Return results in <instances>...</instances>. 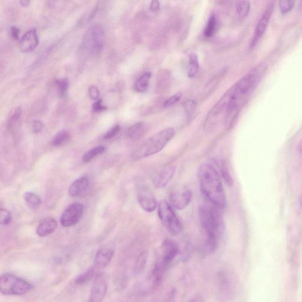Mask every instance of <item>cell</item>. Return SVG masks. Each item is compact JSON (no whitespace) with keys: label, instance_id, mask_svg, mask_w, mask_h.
Here are the masks:
<instances>
[{"label":"cell","instance_id":"6da1fadb","mask_svg":"<svg viewBox=\"0 0 302 302\" xmlns=\"http://www.w3.org/2000/svg\"><path fill=\"white\" fill-rule=\"evenodd\" d=\"M200 189L208 202L220 209L226 206V197L218 170L211 164L204 163L199 170Z\"/></svg>","mask_w":302,"mask_h":302},{"label":"cell","instance_id":"7a4b0ae2","mask_svg":"<svg viewBox=\"0 0 302 302\" xmlns=\"http://www.w3.org/2000/svg\"><path fill=\"white\" fill-rule=\"evenodd\" d=\"M221 209L211 204L202 205L200 208L199 216L204 238L218 239L223 234L224 222Z\"/></svg>","mask_w":302,"mask_h":302},{"label":"cell","instance_id":"3957f363","mask_svg":"<svg viewBox=\"0 0 302 302\" xmlns=\"http://www.w3.org/2000/svg\"><path fill=\"white\" fill-rule=\"evenodd\" d=\"M176 131L171 127L162 130L143 142L132 154V159L139 161L160 153L175 136Z\"/></svg>","mask_w":302,"mask_h":302},{"label":"cell","instance_id":"277c9868","mask_svg":"<svg viewBox=\"0 0 302 302\" xmlns=\"http://www.w3.org/2000/svg\"><path fill=\"white\" fill-rule=\"evenodd\" d=\"M33 288V286L28 281L13 274L2 275L0 281V291L5 295H23Z\"/></svg>","mask_w":302,"mask_h":302},{"label":"cell","instance_id":"5b68a950","mask_svg":"<svg viewBox=\"0 0 302 302\" xmlns=\"http://www.w3.org/2000/svg\"><path fill=\"white\" fill-rule=\"evenodd\" d=\"M158 214L162 225L170 234L177 235L182 230V224L171 206L165 200L158 204Z\"/></svg>","mask_w":302,"mask_h":302},{"label":"cell","instance_id":"8992f818","mask_svg":"<svg viewBox=\"0 0 302 302\" xmlns=\"http://www.w3.org/2000/svg\"><path fill=\"white\" fill-rule=\"evenodd\" d=\"M104 31L102 26H92L87 35L85 46L93 55H98L102 51L104 44Z\"/></svg>","mask_w":302,"mask_h":302},{"label":"cell","instance_id":"52a82bcc","mask_svg":"<svg viewBox=\"0 0 302 302\" xmlns=\"http://www.w3.org/2000/svg\"><path fill=\"white\" fill-rule=\"evenodd\" d=\"M171 206L179 210H183L190 203L192 192L185 187H179L172 189L169 195Z\"/></svg>","mask_w":302,"mask_h":302},{"label":"cell","instance_id":"ba28073f","mask_svg":"<svg viewBox=\"0 0 302 302\" xmlns=\"http://www.w3.org/2000/svg\"><path fill=\"white\" fill-rule=\"evenodd\" d=\"M137 199L138 203L143 210L147 212H152L156 210L158 204L154 193L148 186L139 184L137 188Z\"/></svg>","mask_w":302,"mask_h":302},{"label":"cell","instance_id":"9c48e42d","mask_svg":"<svg viewBox=\"0 0 302 302\" xmlns=\"http://www.w3.org/2000/svg\"><path fill=\"white\" fill-rule=\"evenodd\" d=\"M274 7V2H270L268 6L266 7L264 12L263 13L262 16L259 20L256 28H255L254 36L252 40L251 41L250 48H254L257 45L264 35L267 28L269 25V23L273 13Z\"/></svg>","mask_w":302,"mask_h":302},{"label":"cell","instance_id":"30bf717a","mask_svg":"<svg viewBox=\"0 0 302 302\" xmlns=\"http://www.w3.org/2000/svg\"><path fill=\"white\" fill-rule=\"evenodd\" d=\"M83 206L80 203H73L66 209L60 218V223L64 227H70L76 225L82 218L83 213Z\"/></svg>","mask_w":302,"mask_h":302},{"label":"cell","instance_id":"8fae6325","mask_svg":"<svg viewBox=\"0 0 302 302\" xmlns=\"http://www.w3.org/2000/svg\"><path fill=\"white\" fill-rule=\"evenodd\" d=\"M107 290V281L102 274H97L92 286L89 302H102Z\"/></svg>","mask_w":302,"mask_h":302},{"label":"cell","instance_id":"7c38bea8","mask_svg":"<svg viewBox=\"0 0 302 302\" xmlns=\"http://www.w3.org/2000/svg\"><path fill=\"white\" fill-rule=\"evenodd\" d=\"M161 260L164 266L168 265L174 261L179 253L178 244L171 239H166L161 246Z\"/></svg>","mask_w":302,"mask_h":302},{"label":"cell","instance_id":"4fadbf2b","mask_svg":"<svg viewBox=\"0 0 302 302\" xmlns=\"http://www.w3.org/2000/svg\"><path fill=\"white\" fill-rule=\"evenodd\" d=\"M176 166L169 165L166 166L155 174L153 183L155 187L158 189L164 188L172 180L176 172Z\"/></svg>","mask_w":302,"mask_h":302},{"label":"cell","instance_id":"5bb4252c","mask_svg":"<svg viewBox=\"0 0 302 302\" xmlns=\"http://www.w3.org/2000/svg\"><path fill=\"white\" fill-rule=\"evenodd\" d=\"M115 254V247L113 245L104 246L98 250L94 259V266L97 269L105 268L110 264Z\"/></svg>","mask_w":302,"mask_h":302},{"label":"cell","instance_id":"9a60e30c","mask_svg":"<svg viewBox=\"0 0 302 302\" xmlns=\"http://www.w3.org/2000/svg\"><path fill=\"white\" fill-rule=\"evenodd\" d=\"M38 37L36 29H32L22 37L20 41L21 51L24 53L32 52L38 45Z\"/></svg>","mask_w":302,"mask_h":302},{"label":"cell","instance_id":"2e32d148","mask_svg":"<svg viewBox=\"0 0 302 302\" xmlns=\"http://www.w3.org/2000/svg\"><path fill=\"white\" fill-rule=\"evenodd\" d=\"M57 227V223L52 218H46L41 221L37 228V234L41 238L47 237L52 234Z\"/></svg>","mask_w":302,"mask_h":302},{"label":"cell","instance_id":"e0dca14e","mask_svg":"<svg viewBox=\"0 0 302 302\" xmlns=\"http://www.w3.org/2000/svg\"><path fill=\"white\" fill-rule=\"evenodd\" d=\"M90 181L86 177H81L76 180L70 186L69 193L75 197L84 195L88 190Z\"/></svg>","mask_w":302,"mask_h":302},{"label":"cell","instance_id":"ac0fdd59","mask_svg":"<svg viewBox=\"0 0 302 302\" xmlns=\"http://www.w3.org/2000/svg\"><path fill=\"white\" fill-rule=\"evenodd\" d=\"M147 127L144 122H139L134 124L127 131V136L133 140H137L144 135Z\"/></svg>","mask_w":302,"mask_h":302},{"label":"cell","instance_id":"d6986e66","mask_svg":"<svg viewBox=\"0 0 302 302\" xmlns=\"http://www.w3.org/2000/svg\"><path fill=\"white\" fill-rule=\"evenodd\" d=\"M148 253L147 251H143L138 255L134 267V273L139 275L144 272L148 262Z\"/></svg>","mask_w":302,"mask_h":302},{"label":"cell","instance_id":"ffe728a7","mask_svg":"<svg viewBox=\"0 0 302 302\" xmlns=\"http://www.w3.org/2000/svg\"><path fill=\"white\" fill-rule=\"evenodd\" d=\"M21 117V110L20 107L15 108L11 112L8 119L7 126L10 130H13L18 126Z\"/></svg>","mask_w":302,"mask_h":302},{"label":"cell","instance_id":"44dd1931","mask_svg":"<svg viewBox=\"0 0 302 302\" xmlns=\"http://www.w3.org/2000/svg\"><path fill=\"white\" fill-rule=\"evenodd\" d=\"M150 77L151 75L149 72H146L142 75L135 83L134 90L135 91L144 93L148 90Z\"/></svg>","mask_w":302,"mask_h":302},{"label":"cell","instance_id":"7402d4cb","mask_svg":"<svg viewBox=\"0 0 302 302\" xmlns=\"http://www.w3.org/2000/svg\"><path fill=\"white\" fill-rule=\"evenodd\" d=\"M199 71V61L196 54L189 56L188 69V76L190 78L195 77Z\"/></svg>","mask_w":302,"mask_h":302},{"label":"cell","instance_id":"603a6c76","mask_svg":"<svg viewBox=\"0 0 302 302\" xmlns=\"http://www.w3.org/2000/svg\"><path fill=\"white\" fill-rule=\"evenodd\" d=\"M23 197L28 206L33 210L40 206L41 200L36 193L32 192H26Z\"/></svg>","mask_w":302,"mask_h":302},{"label":"cell","instance_id":"cb8c5ba5","mask_svg":"<svg viewBox=\"0 0 302 302\" xmlns=\"http://www.w3.org/2000/svg\"><path fill=\"white\" fill-rule=\"evenodd\" d=\"M236 10L241 18H245L249 14L250 10V3L247 1H239L236 2Z\"/></svg>","mask_w":302,"mask_h":302},{"label":"cell","instance_id":"d4e9b609","mask_svg":"<svg viewBox=\"0 0 302 302\" xmlns=\"http://www.w3.org/2000/svg\"><path fill=\"white\" fill-rule=\"evenodd\" d=\"M218 28V20L214 15H212L209 18L206 29H205L204 34L207 37H211L214 36Z\"/></svg>","mask_w":302,"mask_h":302},{"label":"cell","instance_id":"484cf974","mask_svg":"<svg viewBox=\"0 0 302 302\" xmlns=\"http://www.w3.org/2000/svg\"><path fill=\"white\" fill-rule=\"evenodd\" d=\"M70 138V133L68 131L63 130L59 132L52 140V145L60 146L67 142Z\"/></svg>","mask_w":302,"mask_h":302},{"label":"cell","instance_id":"4316f807","mask_svg":"<svg viewBox=\"0 0 302 302\" xmlns=\"http://www.w3.org/2000/svg\"><path fill=\"white\" fill-rule=\"evenodd\" d=\"M106 148L103 146H99L95 147L94 148L88 150L87 153L84 154L83 156V161L84 162H90L94 158L96 157L98 155L101 154L104 152Z\"/></svg>","mask_w":302,"mask_h":302},{"label":"cell","instance_id":"83f0119b","mask_svg":"<svg viewBox=\"0 0 302 302\" xmlns=\"http://www.w3.org/2000/svg\"><path fill=\"white\" fill-rule=\"evenodd\" d=\"M94 269L92 268L88 269L76 277L75 283L77 285L86 284L91 280V278L94 277Z\"/></svg>","mask_w":302,"mask_h":302},{"label":"cell","instance_id":"f1b7e54d","mask_svg":"<svg viewBox=\"0 0 302 302\" xmlns=\"http://www.w3.org/2000/svg\"><path fill=\"white\" fill-rule=\"evenodd\" d=\"M220 172L226 184L231 187L233 185V180L230 175L229 171H228L227 164L225 162L223 161L220 165Z\"/></svg>","mask_w":302,"mask_h":302},{"label":"cell","instance_id":"f546056e","mask_svg":"<svg viewBox=\"0 0 302 302\" xmlns=\"http://www.w3.org/2000/svg\"><path fill=\"white\" fill-rule=\"evenodd\" d=\"M184 107L188 119H191L196 110V102L193 100H188L185 102Z\"/></svg>","mask_w":302,"mask_h":302},{"label":"cell","instance_id":"4dcf8cb0","mask_svg":"<svg viewBox=\"0 0 302 302\" xmlns=\"http://www.w3.org/2000/svg\"><path fill=\"white\" fill-rule=\"evenodd\" d=\"M11 214L9 210L6 209H1L0 211V223L2 225L6 226L9 224L11 221Z\"/></svg>","mask_w":302,"mask_h":302},{"label":"cell","instance_id":"1f68e13d","mask_svg":"<svg viewBox=\"0 0 302 302\" xmlns=\"http://www.w3.org/2000/svg\"><path fill=\"white\" fill-rule=\"evenodd\" d=\"M60 94L62 97H65L67 94L69 88V81L67 79L58 80L57 82Z\"/></svg>","mask_w":302,"mask_h":302},{"label":"cell","instance_id":"d6a6232c","mask_svg":"<svg viewBox=\"0 0 302 302\" xmlns=\"http://www.w3.org/2000/svg\"><path fill=\"white\" fill-rule=\"evenodd\" d=\"M295 2L293 1H288V0H282L279 2V7L281 12L283 14H286L292 10L294 6Z\"/></svg>","mask_w":302,"mask_h":302},{"label":"cell","instance_id":"836d02e7","mask_svg":"<svg viewBox=\"0 0 302 302\" xmlns=\"http://www.w3.org/2000/svg\"><path fill=\"white\" fill-rule=\"evenodd\" d=\"M181 93H177L176 95L170 97L169 99L166 100L164 104V106L165 107H171L176 103L179 102L181 98Z\"/></svg>","mask_w":302,"mask_h":302},{"label":"cell","instance_id":"e575fe53","mask_svg":"<svg viewBox=\"0 0 302 302\" xmlns=\"http://www.w3.org/2000/svg\"><path fill=\"white\" fill-rule=\"evenodd\" d=\"M120 131H121V127L119 125L112 127L105 135H104V139L107 140V139H110L114 137L116 135H117L119 133Z\"/></svg>","mask_w":302,"mask_h":302},{"label":"cell","instance_id":"d590c367","mask_svg":"<svg viewBox=\"0 0 302 302\" xmlns=\"http://www.w3.org/2000/svg\"><path fill=\"white\" fill-rule=\"evenodd\" d=\"M89 94H90L92 99L96 100L99 99L100 92L98 88L96 86H94V85H93V86H91L90 89H89Z\"/></svg>","mask_w":302,"mask_h":302},{"label":"cell","instance_id":"8d00e7d4","mask_svg":"<svg viewBox=\"0 0 302 302\" xmlns=\"http://www.w3.org/2000/svg\"><path fill=\"white\" fill-rule=\"evenodd\" d=\"M92 108L95 112H100L106 110V107L103 105L102 100H97L93 104Z\"/></svg>","mask_w":302,"mask_h":302},{"label":"cell","instance_id":"74e56055","mask_svg":"<svg viewBox=\"0 0 302 302\" xmlns=\"http://www.w3.org/2000/svg\"><path fill=\"white\" fill-rule=\"evenodd\" d=\"M44 123L39 120L34 121L33 123V131L35 134L40 133L42 130H44Z\"/></svg>","mask_w":302,"mask_h":302},{"label":"cell","instance_id":"f35d334b","mask_svg":"<svg viewBox=\"0 0 302 302\" xmlns=\"http://www.w3.org/2000/svg\"><path fill=\"white\" fill-rule=\"evenodd\" d=\"M20 30L16 27H12L10 30V34L14 40H18L20 36Z\"/></svg>","mask_w":302,"mask_h":302},{"label":"cell","instance_id":"ab89813d","mask_svg":"<svg viewBox=\"0 0 302 302\" xmlns=\"http://www.w3.org/2000/svg\"><path fill=\"white\" fill-rule=\"evenodd\" d=\"M160 9V3L157 0L151 2L150 5V10L153 12H157Z\"/></svg>","mask_w":302,"mask_h":302},{"label":"cell","instance_id":"60d3db41","mask_svg":"<svg viewBox=\"0 0 302 302\" xmlns=\"http://www.w3.org/2000/svg\"><path fill=\"white\" fill-rule=\"evenodd\" d=\"M30 3V1H28V0H23V1H20L21 5L23 7H28L29 6Z\"/></svg>","mask_w":302,"mask_h":302},{"label":"cell","instance_id":"b9f144b4","mask_svg":"<svg viewBox=\"0 0 302 302\" xmlns=\"http://www.w3.org/2000/svg\"><path fill=\"white\" fill-rule=\"evenodd\" d=\"M188 302H204L202 298L200 297H195L193 299H191L190 301Z\"/></svg>","mask_w":302,"mask_h":302},{"label":"cell","instance_id":"7bdbcfd3","mask_svg":"<svg viewBox=\"0 0 302 302\" xmlns=\"http://www.w3.org/2000/svg\"><path fill=\"white\" fill-rule=\"evenodd\" d=\"M298 149H299L300 151V152H302V141L300 143L299 145L298 146Z\"/></svg>","mask_w":302,"mask_h":302},{"label":"cell","instance_id":"ee69618b","mask_svg":"<svg viewBox=\"0 0 302 302\" xmlns=\"http://www.w3.org/2000/svg\"><path fill=\"white\" fill-rule=\"evenodd\" d=\"M300 202H301V206H302V199H301V200H300Z\"/></svg>","mask_w":302,"mask_h":302}]
</instances>
